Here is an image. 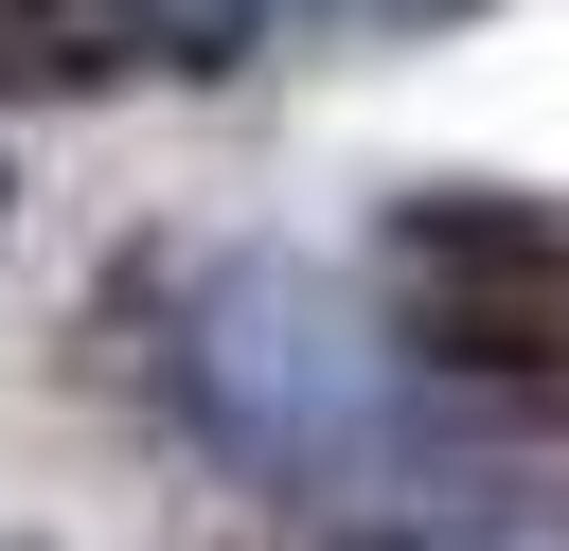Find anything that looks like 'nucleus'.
<instances>
[{"mask_svg": "<svg viewBox=\"0 0 569 551\" xmlns=\"http://www.w3.org/2000/svg\"><path fill=\"white\" fill-rule=\"evenodd\" d=\"M391 302H409V355L445 373H569V231L533 196H409Z\"/></svg>", "mask_w": 569, "mask_h": 551, "instance_id": "1", "label": "nucleus"}]
</instances>
